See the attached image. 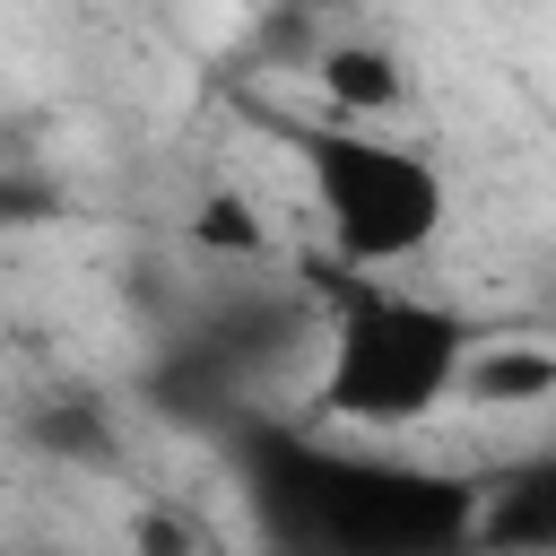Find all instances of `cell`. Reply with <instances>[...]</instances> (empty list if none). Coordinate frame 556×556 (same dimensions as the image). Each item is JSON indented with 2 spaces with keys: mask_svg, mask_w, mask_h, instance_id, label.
Wrapping results in <instances>:
<instances>
[{
  "mask_svg": "<svg viewBox=\"0 0 556 556\" xmlns=\"http://www.w3.org/2000/svg\"><path fill=\"white\" fill-rule=\"evenodd\" d=\"M478 556H556V452L478 478Z\"/></svg>",
  "mask_w": 556,
  "mask_h": 556,
  "instance_id": "5",
  "label": "cell"
},
{
  "mask_svg": "<svg viewBox=\"0 0 556 556\" xmlns=\"http://www.w3.org/2000/svg\"><path fill=\"white\" fill-rule=\"evenodd\" d=\"M295 156H304L313 217L348 269H408L434 252V235L452 217V182L426 148H408L391 130L321 122V130H295Z\"/></svg>",
  "mask_w": 556,
  "mask_h": 556,
  "instance_id": "3",
  "label": "cell"
},
{
  "mask_svg": "<svg viewBox=\"0 0 556 556\" xmlns=\"http://www.w3.org/2000/svg\"><path fill=\"white\" fill-rule=\"evenodd\" d=\"M313 78H321V96H330L356 130H374V122H382V113H400V96H408L400 52H391V43H374V35H321Z\"/></svg>",
  "mask_w": 556,
  "mask_h": 556,
  "instance_id": "6",
  "label": "cell"
},
{
  "mask_svg": "<svg viewBox=\"0 0 556 556\" xmlns=\"http://www.w3.org/2000/svg\"><path fill=\"white\" fill-rule=\"evenodd\" d=\"M61 217V182L26 156H0V226H43Z\"/></svg>",
  "mask_w": 556,
  "mask_h": 556,
  "instance_id": "8",
  "label": "cell"
},
{
  "mask_svg": "<svg viewBox=\"0 0 556 556\" xmlns=\"http://www.w3.org/2000/svg\"><path fill=\"white\" fill-rule=\"evenodd\" d=\"M452 400L495 408V417H530V408L556 400V348H539V339H478Z\"/></svg>",
  "mask_w": 556,
  "mask_h": 556,
  "instance_id": "7",
  "label": "cell"
},
{
  "mask_svg": "<svg viewBox=\"0 0 556 556\" xmlns=\"http://www.w3.org/2000/svg\"><path fill=\"white\" fill-rule=\"evenodd\" d=\"M235 478L269 556H478V478L356 452L304 426H235Z\"/></svg>",
  "mask_w": 556,
  "mask_h": 556,
  "instance_id": "1",
  "label": "cell"
},
{
  "mask_svg": "<svg viewBox=\"0 0 556 556\" xmlns=\"http://www.w3.org/2000/svg\"><path fill=\"white\" fill-rule=\"evenodd\" d=\"M52 452H87V460H104V426H96V408H43V426H35Z\"/></svg>",
  "mask_w": 556,
  "mask_h": 556,
  "instance_id": "9",
  "label": "cell"
},
{
  "mask_svg": "<svg viewBox=\"0 0 556 556\" xmlns=\"http://www.w3.org/2000/svg\"><path fill=\"white\" fill-rule=\"evenodd\" d=\"M304 348V304L278 287H217L148 365V391L174 417H243V400Z\"/></svg>",
  "mask_w": 556,
  "mask_h": 556,
  "instance_id": "4",
  "label": "cell"
},
{
  "mask_svg": "<svg viewBox=\"0 0 556 556\" xmlns=\"http://www.w3.org/2000/svg\"><path fill=\"white\" fill-rule=\"evenodd\" d=\"M478 348V321L426 287L400 278H365L348 287V304L321 330V417L365 426V434H400L417 417H434L460 391V365Z\"/></svg>",
  "mask_w": 556,
  "mask_h": 556,
  "instance_id": "2",
  "label": "cell"
}]
</instances>
